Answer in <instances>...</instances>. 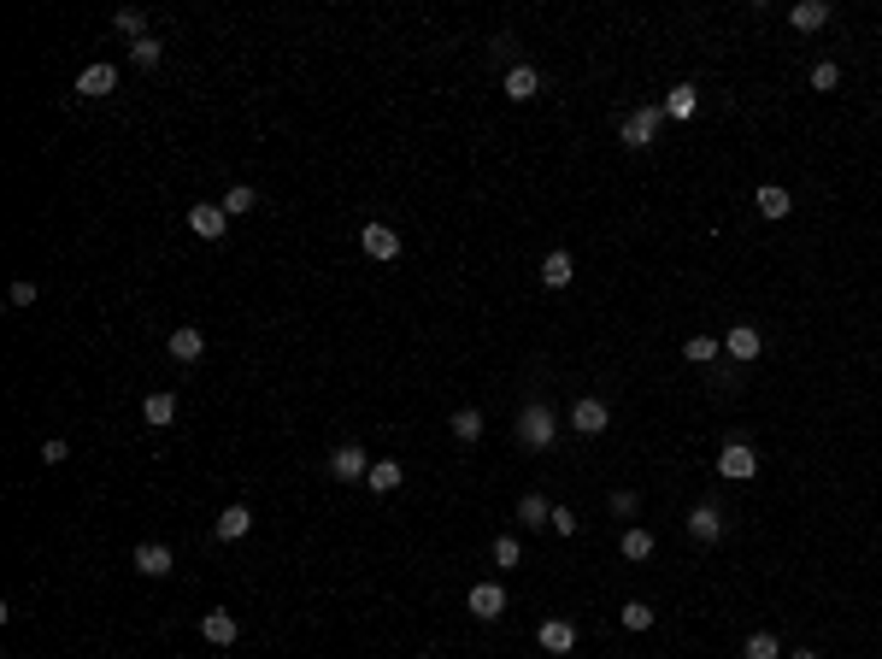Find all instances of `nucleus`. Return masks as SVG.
<instances>
[{"label":"nucleus","mask_w":882,"mask_h":659,"mask_svg":"<svg viewBox=\"0 0 882 659\" xmlns=\"http://www.w3.org/2000/svg\"><path fill=\"white\" fill-rule=\"evenodd\" d=\"M118 88V65H106V59H95V65H83V77H77V95H88V100H100V95H113Z\"/></svg>","instance_id":"nucleus-8"},{"label":"nucleus","mask_w":882,"mask_h":659,"mask_svg":"<svg viewBox=\"0 0 882 659\" xmlns=\"http://www.w3.org/2000/svg\"><path fill=\"white\" fill-rule=\"evenodd\" d=\"M200 636H206L212 647H230V642L241 636V624H236V612L218 607V612H206V618H200Z\"/></svg>","instance_id":"nucleus-12"},{"label":"nucleus","mask_w":882,"mask_h":659,"mask_svg":"<svg viewBox=\"0 0 882 659\" xmlns=\"http://www.w3.org/2000/svg\"><path fill=\"white\" fill-rule=\"evenodd\" d=\"M835 83H841V71H835V59L812 65V88H835Z\"/></svg>","instance_id":"nucleus-34"},{"label":"nucleus","mask_w":882,"mask_h":659,"mask_svg":"<svg viewBox=\"0 0 882 659\" xmlns=\"http://www.w3.org/2000/svg\"><path fill=\"white\" fill-rule=\"evenodd\" d=\"M541 95V71L535 65H512L506 71V100H535Z\"/></svg>","instance_id":"nucleus-17"},{"label":"nucleus","mask_w":882,"mask_h":659,"mask_svg":"<svg viewBox=\"0 0 882 659\" xmlns=\"http://www.w3.org/2000/svg\"><path fill=\"white\" fill-rule=\"evenodd\" d=\"M13 307H36V283H13Z\"/></svg>","instance_id":"nucleus-37"},{"label":"nucleus","mask_w":882,"mask_h":659,"mask_svg":"<svg viewBox=\"0 0 882 659\" xmlns=\"http://www.w3.org/2000/svg\"><path fill=\"white\" fill-rule=\"evenodd\" d=\"M41 460H48V465H65V460H71V448H65V442H48V448H41Z\"/></svg>","instance_id":"nucleus-38"},{"label":"nucleus","mask_w":882,"mask_h":659,"mask_svg":"<svg viewBox=\"0 0 882 659\" xmlns=\"http://www.w3.org/2000/svg\"><path fill=\"white\" fill-rule=\"evenodd\" d=\"M518 518H523V524L535 530V524H547V518H553V507H547L541 495H523V500H518Z\"/></svg>","instance_id":"nucleus-31"},{"label":"nucleus","mask_w":882,"mask_h":659,"mask_svg":"<svg viewBox=\"0 0 882 659\" xmlns=\"http://www.w3.org/2000/svg\"><path fill=\"white\" fill-rule=\"evenodd\" d=\"M635 507H641V500H635V495H630V489H618V495H612V512H618V518H630V512H635Z\"/></svg>","instance_id":"nucleus-36"},{"label":"nucleus","mask_w":882,"mask_h":659,"mask_svg":"<svg viewBox=\"0 0 882 659\" xmlns=\"http://www.w3.org/2000/svg\"><path fill=\"white\" fill-rule=\"evenodd\" d=\"M212 530H218V542H241V535L253 530V512L236 500V507H224V512H218V524H212Z\"/></svg>","instance_id":"nucleus-15"},{"label":"nucleus","mask_w":882,"mask_h":659,"mask_svg":"<svg viewBox=\"0 0 882 659\" xmlns=\"http://www.w3.org/2000/svg\"><path fill=\"white\" fill-rule=\"evenodd\" d=\"M165 348H171V360H177V365H195L200 353H206V336L183 324V330H171V342H165Z\"/></svg>","instance_id":"nucleus-16"},{"label":"nucleus","mask_w":882,"mask_h":659,"mask_svg":"<svg viewBox=\"0 0 882 659\" xmlns=\"http://www.w3.org/2000/svg\"><path fill=\"white\" fill-rule=\"evenodd\" d=\"M547 524H553L559 535H577V512L571 507H553V518H547Z\"/></svg>","instance_id":"nucleus-35"},{"label":"nucleus","mask_w":882,"mask_h":659,"mask_svg":"<svg viewBox=\"0 0 882 659\" xmlns=\"http://www.w3.org/2000/svg\"><path fill=\"white\" fill-rule=\"evenodd\" d=\"M141 412H148V424H171L177 418V395H148V407H141Z\"/></svg>","instance_id":"nucleus-32"},{"label":"nucleus","mask_w":882,"mask_h":659,"mask_svg":"<svg viewBox=\"0 0 882 659\" xmlns=\"http://www.w3.org/2000/svg\"><path fill=\"white\" fill-rule=\"evenodd\" d=\"M759 212H765V218H788V212H795V195H788L783 183H759Z\"/></svg>","instance_id":"nucleus-21"},{"label":"nucleus","mask_w":882,"mask_h":659,"mask_svg":"<svg viewBox=\"0 0 882 659\" xmlns=\"http://www.w3.org/2000/svg\"><path fill=\"white\" fill-rule=\"evenodd\" d=\"M788 659H818V654H812V647H800V654H788Z\"/></svg>","instance_id":"nucleus-39"},{"label":"nucleus","mask_w":882,"mask_h":659,"mask_svg":"<svg viewBox=\"0 0 882 659\" xmlns=\"http://www.w3.org/2000/svg\"><path fill=\"white\" fill-rule=\"evenodd\" d=\"M759 348H765V336H759V330H753V324H735V330H730V336H723V353H730V360H759Z\"/></svg>","instance_id":"nucleus-13"},{"label":"nucleus","mask_w":882,"mask_h":659,"mask_svg":"<svg viewBox=\"0 0 882 659\" xmlns=\"http://www.w3.org/2000/svg\"><path fill=\"white\" fill-rule=\"evenodd\" d=\"M659 113H665V118H695V113H700V88H695V83H677L671 95H665V106H659Z\"/></svg>","instance_id":"nucleus-18"},{"label":"nucleus","mask_w":882,"mask_h":659,"mask_svg":"<svg viewBox=\"0 0 882 659\" xmlns=\"http://www.w3.org/2000/svg\"><path fill=\"white\" fill-rule=\"evenodd\" d=\"M365 483H371L377 495H395V489L406 483V465H400V460H377V465H371V477H365Z\"/></svg>","instance_id":"nucleus-22"},{"label":"nucleus","mask_w":882,"mask_h":659,"mask_svg":"<svg viewBox=\"0 0 882 659\" xmlns=\"http://www.w3.org/2000/svg\"><path fill=\"white\" fill-rule=\"evenodd\" d=\"M465 607H471V618H500V612H506V589H500V583H477L471 589V595H465Z\"/></svg>","instance_id":"nucleus-10"},{"label":"nucleus","mask_w":882,"mask_h":659,"mask_svg":"<svg viewBox=\"0 0 882 659\" xmlns=\"http://www.w3.org/2000/svg\"><path fill=\"white\" fill-rule=\"evenodd\" d=\"M718 477H730V483H753V477H759V453L747 448V442H730V448L718 453Z\"/></svg>","instance_id":"nucleus-4"},{"label":"nucleus","mask_w":882,"mask_h":659,"mask_svg":"<svg viewBox=\"0 0 882 659\" xmlns=\"http://www.w3.org/2000/svg\"><path fill=\"white\" fill-rule=\"evenodd\" d=\"M618 547H623V560H647V554H653V530H641V524H630Z\"/></svg>","instance_id":"nucleus-27"},{"label":"nucleus","mask_w":882,"mask_h":659,"mask_svg":"<svg viewBox=\"0 0 882 659\" xmlns=\"http://www.w3.org/2000/svg\"><path fill=\"white\" fill-rule=\"evenodd\" d=\"M130 565H136L141 577H171V565H177V560H171V547H165V542H141Z\"/></svg>","instance_id":"nucleus-11"},{"label":"nucleus","mask_w":882,"mask_h":659,"mask_svg":"<svg viewBox=\"0 0 882 659\" xmlns=\"http://www.w3.org/2000/svg\"><path fill=\"white\" fill-rule=\"evenodd\" d=\"M788 24L795 30H823L830 24V0H800V6H788Z\"/></svg>","instance_id":"nucleus-20"},{"label":"nucleus","mask_w":882,"mask_h":659,"mask_svg":"<svg viewBox=\"0 0 882 659\" xmlns=\"http://www.w3.org/2000/svg\"><path fill=\"white\" fill-rule=\"evenodd\" d=\"M330 477H336V483H365V477H371V460H365V448L341 442V448L330 453Z\"/></svg>","instance_id":"nucleus-5"},{"label":"nucleus","mask_w":882,"mask_h":659,"mask_svg":"<svg viewBox=\"0 0 882 659\" xmlns=\"http://www.w3.org/2000/svg\"><path fill=\"white\" fill-rule=\"evenodd\" d=\"M188 230H195L200 242H224L230 236V212L218 206V200H200V206H188Z\"/></svg>","instance_id":"nucleus-3"},{"label":"nucleus","mask_w":882,"mask_h":659,"mask_svg":"<svg viewBox=\"0 0 882 659\" xmlns=\"http://www.w3.org/2000/svg\"><path fill=\"white\" fill-rule=\"evenodd\" d=\"M113 30H118V36H130V41H141V36H148V13H141V6H118Z\"/></svg>","instance_id":"nucleus-23"},{"label":"nucleus","mask_w":882,"mask_h":659,"mask_svg":"<svg viewBox=\"0 0 882 659\" xmlns=\"http://www.w3.org/2000/svg\"><path fill=\"white\" fill-rule=\"evenodd\" d=\"M618 624H623V630H635V636H641V630H653V607H647V600H623Z\"/></svg>","instance_id":"nucleus-28"},{"label":"nucleus","mask_w":882,"mask_h":659,"mask_svg":"<svg viewBox=\"0 0 882 659\" xmlns=\"http://www.w3.org/2000/svg\"><path fill=\"white\" fill-rule=\"evenodd\" d=\"M453 435H459V442H477V435H483V412L459 407V412H453Z\"/></svg>","instance_id":"nucleus-30"},{"label":"nucleus","mask_w":882,"mask_h":659,"mask_svg":"<svg viewBox=\"0 0 882 659\" xmlns=\"http://www.w3.org/2000/svg\"><path fill=\"white\" fill-rule=\"evenodd\" d=\"M606 424H612V412H606V400H600V395H583V400L571 407V430H577V435H600Z\"/></svg>","instance_id":"nucleus-6"},{"label":"nucleus","mask_w":882,"mask_h":659,"mask_svg":"<svg viewBox=\"0 0 882 659\" xmlns=\"http://www.w3.org/2000/svg\"><path fill=\"white\" fill-rule=\"evenodd\" d=\"M553 435H559V424H553V412H547L541 400H530V407L518 412V442H523L530 453H547V448H553Z\"/></svg>","instance_id":"nucleus-1"},{"label":"nucleus","mask_w":882,"mask_h":659,"mask_svg":"<svg viewBox=\"0 0 882 659\" xmlns=\"http://www.w3.org/2000/svg\"><path fill=\"white\" fill-rule=\"evenodd\" d=\"M218 206H224L230 218H241V212H253V206H259V188L236 183V188H224V200H218Z\"/></svg>","instance_id":"nucleus-26"},{"label":"nucleus","mask_w":882,"mask_h":659,"mask_svg":"<svg viewBox=\"0 0 882 659\" xmlns=\"http://www.w3.org/2000/svg\"><path fill=\"white\" fill-rule=\"evenodd\" d=\"M659 118H665V113H653V106H635V113L618 124V142H623L630 153H647V148H653V136H659Z\"/></svg>","instance_id":"nucleus-2"},{"label":"nucleus","mask_w":882,"mask_h":659,"mask_svg":"<svg viewBox=\"0 0 882 659\" xmlns=\"http://www.w3.org/2000/svg\"><path fill=\"white\" fill-rule=\"evenodd\" d=\"M535 642H541V654H571L577 647V624H565V618H541V630H535Z\"/></svg>","instance_id":"nucleus-9"},{"label":"nucleus","mask_w":882,"mask_h":659,"mask_svg":"<svg viewBox=\"0 0 882 659\" xmlns=\"http://www.w3.org/2000/svg\"><path fill=\"white\" fill-rule=\"evenodd\" d=\"M518 560H523L518 535H495V565H506V572H512V565H518Z\"/></svg>","instance_id":"nucleus-33"},{"label":"nucleus","mask_w":882,"mask_h":659,"mask_svg":"<svg viewBox=\"0 0 882 659\" xmlns=\"http://www.w3.org/2000/svg\"><path fill=\"white\" fill-rule=\"evenodd\" d=\"M359 248L371 253V260H383V265H388V260H400V236H395L388 224H377V218L359 230Z\"/></svg>","instance_id":"nucleus-7"},{"label":"nucleus","mask_w":882,"mask_h":659,"mask_svg":"<svg viewBox=\"0 0 882 659\" xmlns=\"http://www.w3.org/2000/svg\"><path fill=\"white\" fill-rule=\"evenodd\" d=\"M688 535H695V542H718V535H723V512L712 507V500H700V507L688 512Z\"/></svg>","instance_id":"nucleus-14"},{"label":"nucleus","mask_w":882,"mask_h":659,"mask_svg":"<svg viewBox=\"0 0 882 659\" xmlns=\"http://www.w3.org/2000/svg\"><path fill=\"white\" fill-rule=\"evenodd\" d=\"M547 659H553V654H547Z\"/></svg>","instance_id":"nucleus-40"},{"label":"nucleus","mask_w":882,"mask_h":659,"mask_svg":"<svg viewBox=\"0 0 882 659\" xmlns=\"http://www.w3.org/2000/svg\"><path fill=\"white\" fill-rule=\"evenodd\" d=\"M718 353H723L718 336H688V342H683V360H688V365H712Z\"/></svg>","instance_id":"nucleus-25"},{"label":"nucleus","mask_w":882,"mask_h":659,"mask_svg":"<svg viewBox=\"0 0 882 659\" xmlns=\"http://www.w3.org/2000/svg\"><path fill=\"white\" fill-rule=\"evenodd\" d=\"M571 277H577V265H571V253H565V248H553L541 260V283L547 288H571Z\"/></svg>","instance_id":"nucleus-19"},{"label":"nucleus","mask_w":882,"mask_h":659,"mask_svg":"<svg viewBox=\"0 0 882 659\" xmlns=\"http://www.w3.org/2000/svg\"><path fill=\"white\" fill-rule=\"evenodd\" d=\"M130 59H136L141 71H153V65L165 59V41H159V36H141V41H130Z\"/></svg>","instance_id":"nucleus-29"},{"label":"nucleus","mask_w":882,"mask_h":659,"mask_svg":"<svg viewBox=\"0 0 882 659\" xmlns=\"http://www.w3.org/2000/svg\"><path fill=\"white\" fill-rule=\"evenodd\" d=\"M741 659H783V642H777L770 630H753V636L741 642Z\"/></svg>","instance_id":"nucleus-24"}]
</instances>
